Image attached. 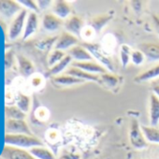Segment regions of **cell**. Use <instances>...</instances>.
Segmentation results:
<instances>
[{"label":"cell","mask_w":159,"mask_h":159,"mask_svg":"<svg viewBox=\"0 0 159 159\" xmlns=\"http://www.w3.org/2000/svg\"><path fill=\"white\" fill-rule=\"evenodd\" d=\"M81 44L80 42V39L77 38L76 36L64 31L57 39L56 43L54 45V49L56 50H60V51H68L71 48H73L76 45Z\"/></svg>","instance_id":"obj_6"},{"label":"cell","mask_w":159,"mask_h":159,"mask_svg":"<svg viewBox=\"0 0 159 159\" xmlns=\"http://www.w3.org/2000/svg\"><path fill=\"white\" fill-rule=\"evenodd\" d=\"M111 15H99L97 16L93 19L90 20L89 22V26L92 27L94 29V31L96 32V34H99L101 32V30L104 28L105 25H107V24L111 21Z\"/></svg>","instance_id":"obj_22"},{"label":"cell","mask_w":159,"mask_h":159,"mask_svg":"<svg viewBox=\"0 0 159 159\" xmlns=\"http://www.w3.org/2000/svg\"><path fill=\"white\" fill-rule=\"evenodd\" d=\"M5 115L8 120H25L26 113L22 111L17 106H6Z\"/></svg>","instance_id":"obj_26"},{"label":"cell","mask_w":159,"mask_h":159,"mask_svg":"<svg viewBox=\"0 0 159 159\" xmlns=\"http://www.w3.org/2000/svg\"><path fill=\"white\" fill-rule=\"evenodd\" d=\"M80 157L81 156H80L79 154L68 152V153H64L62 156H60L59 159H80Z\"/></svg>","instance_id":"obj_34"},{"label":"cell","mask_w":159,"mask_h":159,"mask_svg":"<svg viewBox=\"0 0 159 159\" xmlns=\"http://www.w3.org/2000/svg\"><path fill=\"white\" fill-rule=\"evenodd\" d=\"M129 140L135 149H144L148 146V142L143 135L141 126L137 118H133L129 129Z\"/></svg>","instance_id":"obj_3"},{"label":"cell","mask_w":159,"mask_h":159,"mask_svg":"<svg viewBox=\"0 0 159 159\" xmlns=\"http://www.w3.org/2000/svg\"><path fill=\"white\" fill-rule=\"evenodd\" d=\"M72 66L78 67L84 71H86L88 73L101 75L104 73L109 72L103 66H101L99 63H97L95 61H85V62H73Z\"/></svg>","instance_id":"obj_9"},{"label":"cell","mask_w":159,"mask_h":159,"mask_svg":"<svg viewBox=\"0 0 159 159\" xmlns=\"http://www.w3.org/2000/svg\"><path fill=\"white\" fill-rule=\"evenodd\" d=\"M133 50L126 44H124L120 48V60L123 67H126L131 59V53Z\"/></svg>","instance_id":"obj_27"},{"label":"cell","mask_w":159,"mask_h":159,"mask_svg":"<svg viewBox=\"0 0 159 159\" xmlns=\"http://www.w3.org/2000/svg\"><path fill=\"white\" fill-rule=\"evenodd\" d=\"M139 51L143 52L145 58L149 61H159V44L145 42L139 46Z\"/></svg>","instance_id":"obj_15"},{"label":"cell","mask_w":159,"mask_h":159,"mask_svg":"<svg viewBox=\"0 0 159 159\" xmlns=\"http://www.w3.org/2000/svg\"><path fill=\"white\" fill-rule=\"evenodd\" d=\"M157 77H159V64H157L156 66H154L141 72L138 76H136L134 78V82L138 83V84L146 83V82H150L151 80L155 79Z\"/></svg>","instance_id":"obj_19"},{"label":"cell","mask_w":159,"mask_h":159,"mask_svg":"<svg viewBox=\"0 0 159 159\" xmlns=\"http://www.w3.org/2000/svg\"><path fill=\"white\" fill-rule=\"evenodd\" d=\"M38 25H39L38 15H37L36 12L32 11L27 16L25 31H24V35H23V39L25 40L28 38H30L32 35H34L36 33L37 29H38Z\"/></svg>","instance_id":"obj_18"},{"label":"cell","mask_w":159,"mask_h":159,"mask_svg":"<svg viewBox=\"0 0 159 159\" xmlns=\"http://www.w3.org/2000/svg\"><path fill=\"white\" fill-rule=\"evenodd\" d=\"M64 20L57 17L53 13H46L42 19V26L45 30L54 32L64 26Z\"/></svg>","instance_id":"obj_11"},{"label":"cell","mask_w":159,"mask_h":159,"mask_svg":"<svg viewBox=\"0 0 159 159\" xmlns=\"http://www.w3.org/2000/svg\"><path fill=\"white\" fill-rule=\"evenodd\" d=\"M66 74L71 75L73 77H76L78 79H81L84 82H94V83H98L100 81V76L97 75V74H92V73H88L86 71H84L82 69H80L78 67L75 66H71L69 68L66 69Z\"/></svg>","instance_id":"obj_13"},{"label":"cell","mask_w":159,"mask_h":159,"mask_svg":"<svg viewBox=\"0 0 159 159\" xmlns=\"http://www.w3.org/2000/svg\"><path fill=\"white\" fill-rule=\"evenodd\" d=\"M28 151L37 159H56L55 154L50 149L45 147L44 145L31 148Z\"/></svg>","instance_id":"obj_21"},{"label":"cell","mask_w":159,"mask_h":159,"mask_svg":"<svg viewBox=\"0 0 159 159\" xmlns=\"http://www.w3.org/2000/svg\"><path fill=\"white\" fill-rule=\"evenodd\" d=\"M86 82L68 74H63L52 77V84L57 86H72L77 84H82Z\"/></svg>","instance_id":"obj_16"},{"label":"cell","mask_w":159,"mask_h":159,"mask_svg":"<svg viewBox=\"0 0 159 159\" xmlns=\"http://www.w3.org/2000/svg\"><path fill=\"white\" fill-rule=\"evenodd\" d=\"M30 106H31L30 97L20 93L17 98V107L25 113H27L30 110Z\"/></svg>","instance_id":"obj_28"},{"label":"cell","mask_w":159,"mask_h":159,"mask_svg":"<svg viewBox=\"0 0 159 159\" xmlns=\"http://www.w3.org/2000/svg\"><path fill=\"white\" fill-rule=\"evenodd\" d=\"M57 39H58V37H54V38H51V39L49 38V39H43V40L39 41V42L37 44V47H38L39 49H40L41 51L49 50V49H51V47L52 46V44L55 45Z\"/></svg>","instance_id":"obj_31"},{"label":"cell","mask_w":159,"mask_h":159,"mask_svg":"<svg viewBox=\"0 0 159 159\" xmlns=\"http://www.w3.org/2000/svg\"><path fill=\"white\" fill-rule=\"evenodd\" d=\"M1 158L3 159H37L34 157L28 150L15 148L12 146L5 145L1 152Z\"/></svg>","instance_id":"obj_7"},{"label":"cell","mask_w":159,"mask_h":159,"mask_svg":"<svg viewBox=\"0 0 159 159\" xmlns=\"http://www.w3.org/2000/svg\"><path fill=\"white\" fill-rule=\"evenodd\" d=\"M5 131L6 134H25L34 136L25 120H7Z\"/></svg>","instance_id":"obj_8"},{"label":"cell","mask_w":159,"mask_h":159,"mask_svg":"<svg viewBox=\"0 0 159 159\" xmlns=\"http://www.w3.org/2000/svg\"><path fill=\"white\" fill-rule=\"evenodd\" d=\"M152 23H153V26L154 29L157 33V35L159 36V16L157 15H152Z\"/></svg>","instance_id":"obj_36"},{"label":"cell","mask_w":159,"mask_h":159,"mask_svg":"<svg viewBox=\"0 0 159 159\" xmlns=\"http://www.w3.org/2000/svg\"><path fill=\"white\" fill-rule=\"evenodd\" d=\"M19 4H23L24 6H25L28 9L32 10L36 13L39 11V9L38 7V4L35 1H31V0H27V1H26V0H22V1H19Z\"/></svg>","instance_id":"obj_32"},{"label":"cell","mask_w":159,"mask_h":159,"mask_svg":"<svg viewBox=\"0 0 159 159\" xmlns=\"http://www.w3.org/2000/svg\"><path fill=\"white\" fill-rule=\"evenodd\" d=\"M67 54L71 56L74 62H85L93 61V56L90 52L83 45L79 44L67 51Z\"/></svg>","instance_id":"obj_10"},{"label":"cell","mask_w":159,"mask_h":159,"mask_svg":"<svg viewBox=\"0 0 159 159\" xmlns=\"http://www.w3.org/2000/svg\"><path fill=\"white\" fill-rule=\"evenodd\" d=\"M4 142L5 145L24 150H30L31 148L44 145L39 138L25 134H6L4 137Z\"/></svg>","instance_id":"obj_1"},{"label":"cell","mask_w":159,"mask_h":159,"mask_svg":"<svg viewBox=\"0 0 159 159\" xmlns=\"http://www.w3.org/2000/svg\"><path fill=\"white\" fill-rule=\"evenodd\" d=\"M17 58H18V62H19V70L21 72V74H23L25 77H28V76L34 74L35 66L29 59H27L26 57H25L23 55H19Z\"/></svg>","instance_id":"obj_25"},{"label":"cell","mask_w":159,"mask_h":159,"mask_svg":"<svg viewBox=\"0 0 159 159\" xmlns=\"http://www.w3.org/2000/svg\"><path fill=\"white\" fill-rule=\"evenodd\" d=\"M52 12L54 15L65 21L71 16V7L69 3L65 1V0H57V1L53 2Z\"/></svg>","instance_id":"obj_17"},{"label":"cell","mask_w":159,"mask_h":159,"mask_svg":"<svg viewBox=\"0 0 159 159\" xmlns=\"http://www.w3.org/2000/svg\"><path fill=\"white\" fill-rule=\"evenodd\" d=\"M140 126L147 142L159 144V128L156 126L144 125H140Z\"/></svg>","instance_id":"obj_20"},{"label":"cell","mask_w":159,"mask_h":159,"mask_svg":"<svg viewBox=\"0 0 159 159\" xmlns=\"http://www.w3.org/2000/svg\"><path fill=\"white\" fill-rule=\"evenodd\" d=\"M149 119L152 126H156L159 124V98L151 94L149 98Z\"/></svg>","instance_id":"obj_12"},{"label":"cell","mask_w":159,"mask_h":159,"mask_svg":"<svg viewBox=\"0 0 159 159\" xmlns=\"http://www.w3.org/2000/svg\"><path fill=\"white\" fill-rule=\"evenodd\" d=\"M83 44L92 54L93 57H95L101 66H103L109 72L114 71V66L113 63L109 55H107L104 52V50L101 48L99 44L94 43V42H83Z\"/></svg>","instance_id":"obj_2"},{"label":"cell","mask_w":159,"mask_h":159,"mask_svg":"<svg viewBox=\"0 0 159 159\" xmlns=\"http://www.w3.org/2000/svg\"><path fill=\"white\" fill-rule=\"evenodd\" d=\"M27 17V11L26 10H23L21 12H19L15 19L13 20V22L11 23L10 29H9V38L11 40H15L16 39H18L20 37V35L22 34L25 24V20Z\"/></svg>","instance_id":"obj_5"},{"label":"cell","mask_w":159,"mask_h":159,"mask_svg":"<svg viewBox=\"0 0 159 159\" xmlns=\"http://www.w3.org/2000/svg\"><path fill=\"white\" fill-rule=\"evenodd\" d=\"M152 94H154L158 98H159V84L158 85H154L152 89Z\"/></svg>","instance_id":"obj_37"},{"label":"cell","mask_w":159,"mask_h":159,"mask_svg":"<svg viewBox=\"0 0 159 159\" xmlns=\"http://www.w3.org/2000/svg\"><path fill=\"white\" fill-rule=\"evenodd\" d=\"M72 61H73V59L71 58V56H69L68 54H66L59 63H57L55 66H53L52 67L50 68L48 74L50 76H52V77H55V76L60 75L63 71H65L66 69V67L72 63Z\"/></svg>","instance_id":"obj_24"},{"label":"cell","mask_w":159,"mask_h":159,"mask_svg":"<svg viewBox=\"0 0 159 159\" xmlns=\"http://www.w3.org/2000/svg\"><path fill=\"white\" fill-rule=\"evenodd\" d=\"M22 7L19 2L11 1V0H0V12L6 17H12L22 11Z\"/></svg>","instance_id":"obj_14"},{"label":"cell","mask_w":159,"mask_h":159,"mask_svg":"<svg viewBox=\"0 0 159 159\" xmlns=\"http://www.w3.org/2000/svg\"><path fill=\"white\" fill-rule=\"evenodd\" d=\"M4 63H5V68H7V69L10 68L12 66V63H13V51L12 50L8 51L5 53Z\"/></svg>","instance_id":"obj_33"},{"label":"cell","mask_w":159,"mask_h":159,"mask_svg":"<svg viewBox=\"0 0 159 159\" xmlns=\"http://www.w3.org/2000/svg\"><path fill=\"white\" fill-rule=\"evenodd\" d=\"M84 23L82 18L77 15H71L64 22V28L66 32L82 39V34L84 29Z\"/></svg>","instance_id":"obj_4"},{"label":"cell","mask_w":159,"mask_h":159,"mask_svg":"<svg viewBox=\"0 0 159 159\" xmlns=\"http://www.w3.org/2000/svg\"><path fill=\"white\" fill-rule=\"evenodd\" d=\"M66 54L65 53V52L60 51V50H56L54 49L49 55L48 57V66L50 67H52L53 66H55L57 63H59Z\"/></svg>","instance_id":"obj_29"},{"label":"cell","mask_w":159,"mask_h":159,"mask_svg":"<svg viewBox=\"0 0 159 159\" xmlns=\"http://www.w3.org/2000/svg\"><path fill=\"white\" fill-rule=\"evenodd\" d=\"M52 2V1H38L37 4H38V7L39 10H44V9H47L48 7L51 6Z\"/></svg>","instance_id":"obj_35"},{"label":"cell","mask_w":159,"mask_h":159,"mask_svg":"<svg viewBox=\"0 0 159 159\" xmlns=\"http://www.w3.org/2000/svg\"><path fill=\"white\" fill-rule=\"evenodd\" d=\"M145 60V55L143 54V52L139 50H135L132 52L131 53V59L130 61L135 65V66H140L143 64Z\"/></svg>","instance_id":"obj_30"},{"label":"cell","mask_w":159,"mask_h":159,"mask_svg":"<svg viewBox=\"0 0 159 159\" xmlns=\"http://www.w3.org/2000/svg\"><path fill=\"white\" fill-rule=\"evenodd\" d=\"M99 76H100L99 84L108 89H113L114 87H117L120 83V78L112 73L107 72Z\"/></svg>","instance_id":"obj_23"}]
</instances>
